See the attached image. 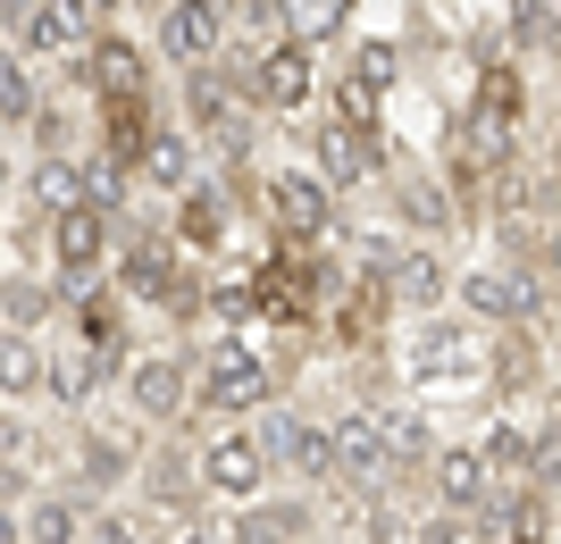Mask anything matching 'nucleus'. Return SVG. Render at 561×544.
<instances>
[{"mask_svg":"<svg viewBox=\"0 0 561 544\" xmlns=\"http://www.w3.org/2000/svg\"><path fill=\"white\" fill-rule=\"evenodd\" d=\"M101 277L126 293V302H151L168 310L176 327H202L210 319V277L193 268V252L168 227H126V235H110V268Z\"/></svg>","mask_w":561,"mask_h":544,"instance_id":"obj_1","label":"nucleus"},{"mask_svg":"<svg viewBox=\"0 0 561 544\" xmlns=\"http://www.w3.org/2000/svg\"><path fill=\"white\" fill-rule=\"evenodd\" d=\"M394 378H402V394H420V403L486 394V335H478V319H453V302L445 310H411Z\"/></svg>","mask_w":561,"mask_h":544,"instance_id":"obj_2","label":"nucleus"},{"mask_svg":"<svg viewBox=\"0 0 561 544\" xmlns=\"http://www.w3.org/2000/svg\"><path fill=\"white\" fill-rule=\"evenodd\" d=\"M176 76H185V135H193V151H202V160H218V167H252L260 109L234 93L227 76H218V59L176 68Z\"/></svg>","mask_w":561,"mask_h":544,"instance_id":"obj_3","label":"nucleus"},{"mask_svg":"<svg viewBox=\"0 0 561 544\" xmlns=\"http://www.w3.org/2000/svg\"><path fill=\"white\" fill-rule=\"evenodd\" d=\"M268 394H277V369L260 360V344L243 327L210 335V344L193 352V410H210V419H252Z\"/></svg>","mask_w":561,"mask_h":544,"instance_id":"obj_4","label":"nucleus"},{"mask_svg":"<svg viewBox=\"0 0 561 544\" xmlns=\"http://www.w3.org/2000/svg\"><path fill=\"white\" fill-rule=\"evenodd\" d=\"M117 394H126V419L135 427H185L193 419V352H126L117 360Z\"/></svg>","mask_w":561,"mask_h":544,"instance_id":"obj_5","label":"nucleus"},{"mask_svg":"<svg viewBox=\"0 0 561 544\" xmlns=\"http://www.w3.org/2000/svg\"><path fill=\"white\" fill-rule=\"evenodd\" d=\"M243 427H252V444H260V461H268V477H294V486H335V477H328V427L310 419V410H294L285 394H268Z\"/></svg>","mask_w":561,"mask_h":544,"instance_id":"obj_6","label":"nucleus"},{"mask_svg":"<svg viewBox=\"0 0 561 544\" xmlns=\"http://www.w3.org/2000/svg\"><path fill=\"white\" fill-rule=\"evenodd\" d=\"M110 235H117V218H101L93 201L50 210V218H43V268H50V285H59V293L93 285L101 268H110Z\"/></svg>","mask_w":561,"mask_h":544,"instance_id":"obj_7","label":"nucleus"},{"mask_svg":"<svg viewBox=\"0 0 561 544\" xmlns=\"http://www.w3.org/2000/svg\"><path fill=\"white\" fill-rule=\"evenodd\" d=\"M260 218H268V243H328L335 235V193L310 167H268L260 176Z\"/></svg>","mask_w":561,"mask_h":544,"instance_id":"obj_8","label":"nucleus"},{"mask_svg":"<svg viewBox=\"0 0 561 544\" xmlns=\"http://www.w3.org/2000/svg\"><path fill=\"white\" fill-rule=\"evenodd\" d=\"M135 452H142V436L135 427H110V419H93V410H76L68 419V470H76V495H126V477H135Z\"/></svg>","mask_w":561,"mask_h":544,"instance_id":"obj_9","label":"nucleus"},{"mask_svg":"<svg viewBox=\"0 0 561 544\" xmlns=\"http://www.w3.org/2000/svg\"><path fill=\"white\" fill-rule=\"evenodd\" d=\"M302 151H310V176L328 193H360V185H377L386 176V135H369V126H344V118H319L302 135Z\"/></svg>","mask_w":561,"mask_h":544,"instance_id":"obj_10","label":"nucleus"},{"mask_svg":"<svg viewBox=\"0 0 561 544\" xmlns=\"http://www.w3.org/2000/svg\"><path fill=\"white\" fill-rule=\"evenodd\" d=\"M252 101L260 118H285V109H310L319 101V50L302 34H277V43L252 50Z\"/></svg>","mask_w":561,"mask_h":544,"instance_id":"obj_11","label":"nucleus"},{"mask_svg":"<svg viewBox=\"0 0 561 544\" xmlns=\"http://www.w3.org/2000/svg\"><path fill=\"white\" fill-rule=\"evenodd\" d=\"M193 470H202V495H210V502H252L260 486H277L243 419H227L218 436H202V444H193Z\"/></svg>","mask_w":561,"mask_h":544,"instance_id":"obj_12","label":"nucleus"},{"mask_svg":"<svg viewBox=\"0 0 561 544\" xmlns=\"http://www.w3.org/2000/svg\"><path fill=\"white\" fill-rule=\"evenodd\" d=\"M126 486H135L142 511H160V520H193V511L210 502L202 495V470H193V444H176V436H168V444H142Z\"/></svg>","mask_w":561,"mask_h":544,"instance_id":"obj_13","label":"nucleus"},{"mask_svg":"<svg viewBox=\"0 0 561 544\" xmlns=\"http://www.w3.org/2000/svg\"><path fill=\"white\" fill-rule=\"evenodd\" d=\"M234 544H310L319 536V486H260L252 502H234Z\"/></svg>","mask_w":561,"mask_h":544,"instance_id":"obj_14","label":"nucleus"},{"mask_svg":"<svg viewBox=\"0 0 561 544\" xmlns=\"http://www.w3.org/2000/svg\"><path fill=\"white\" fill-rule=\"evenodd\" d=\"M151 18H160V34H151V59H160V68H202V59H218V43H227V9H218V0H160Z\"/></svg>","mask_w":561,"mask_h":544,"instance_id":"obj_15","label":"nucleus"},{"mask_svg":"<svg viewBox=\"0 0 561 544\" xmlns=\"http://www.w3.org/2000/svg\"><path fill=\"white\" fill-rule=\"evenodd\" d=\"M319 427H328V477L335 486H394V461H386V436H377L369 403L335 410V419H319Z\"/></svg>","mask_w":561,"mask_h":544,"instance_id":"obj_16","label":"nucleus"},{"mask_svg":"<svg viewBox=\"0 0 561 544\" xmlns=\"http://www.w3.org/2000/svg\"><path fill=\"white\" fill-rule=\"evenodd\" d=\"M377 268H386V293H394V310H445L453 302V261L445 243H386L377 252Z\"/></svg>","mask_w":561,"mask_h":544,"instance_id":"obj_17","label":"nucleus"},{"mask_svg":"<svg viewBox=\"0 0 561 544\" xmlns=\"http://www.w3.org/2000/svg\"><path fill=\"white\" fill-rule=\"evenodd\" d=\"M76 84L93 101H110V93H151V50L126 34V25H101L93 43L76 50Z\"/></svg>","mask_w":561,"mask_h":544,"instance_id":"obj_18","label":"nucleus"},{"mask_svg":"<svg viewBox=\"0 0 561 544\" xmlns=\"http://www.w3.org/2000/svg\"><path fill=\"white\" fill-rule=\"evenodd\" d=\"M168 201H176V218H168V235L185 243L193 261H202V252H218V243H227V227H234V210H243V201H234L227 185H218L210 167H193L185 185L168 193Z\"/></svg>","mask_w":561,"mask_h":544,"instance_id":"obj_19","label":"nucleus"},{"mask_svg":"<svg viewBox=\"0 0 561 544\" xmlns=\"http://www.w3.org/2000/svg\"><path fill=\"white\" fill-rule=\"evenodd\" d=\"M84 43H93L84 0H25L18 25H9V50H25V59H76Z\"/></svg>","mask_w":561,"mask_h":544,"instance_id":"obj_20","label":"nucleus"},{"mask_svg":"<svg viewBox=\"0 0 561 544\" xmlns=\"http://www.w3.org/2000/svg\"><path fill=\"white\" fill-rule=\"evenodd\" d=\"M420 470H427V486H436V511H461V520H469V511H486L494 486H503L478 444H445V436H436V452H427Z\"/></svg>","mask_w":561,"mask_h":544,"instance_id":"obj_21","label":"nucleus"},{"mask_svg":"<svg viewBox=\"0 0 561 544\" xmlns=\"http://www.w3.org/2000/svg\"><path fill=\"white\" fill-rule=\"evenodd\" d=\"M386 210H394L402 235H420V243H445L453 227H461V210H453V185H445V176H427V167H402Z\"/></svg>","mask_w":561,"mask_h":544,"instance_id":"obj_22","label":"nucleus"},{"mask_svg":"<svg viewBox=\"0 0 561 544\" xmlns=\"http://www.w3.org/2000/svg\"><path fill=\"white\" fill-rule=\"evenodd\" d=\"M202 167V151H193V135H185V118H151V135L135 142V160H126V176H135L142 193H176Z\"/></svg>","mask_w":561,"mask_h":544,"instance_id":"obj_23","label":"nucleus"},{"mask_svg":"<svg viewBox=\"0 0 561 544\" xmlns=\"http://www.w3.org/2000/svg\"><path fill=\"white\" fill-rule=\"evenodd\" d=\"M110 378H117V369L93 352V344H59V352L43 360V403H59L76 419V410H93L101 394H110Z\"/></svg>","mask_w":561,"mask_h":544,"instance_id":"obj_24","label":"nucleus"},{"mask_svg":"<svg viewBox=\"0 0 561 544\" xmlns=\"http://www.w3.org/2000/svg\"><path fill=\"white\" fill-rule=\"evenodd\" d=\"M377 436H386V461H394V477H420V461L436 452V419H427L420 394H386V403H369Z\"/></svg>","mask_w":561,"mask_h":544,"instance_id":"obj_25","label":"nucleus"},{"mask_svg":"<svg viewBox=\"0 0 561 544\" xmlns=\"http://www.w3.org/2000/svg\"><path fill=\"white\" fill-rule=\"evenodd\" d=\"M84 511L93 495H76V486H34L18 502V544H76L84 536Z\"/></svg>","mask_w":561,"mask_h":544,"instance_id":"obj_26","label":"nucleus"},{"mask_svg":"<svg viewBox=\"0 0 561 544\" xmlns=\"http://www.w3.org/2000/svg\"><path fill=\"white\" fill-rule=\"evenodd\" d=\"M9 201H25V218H50V210H68V201H84L76 151H34V160L18 167V193H9Z\"/></svg>","mask_w":561,"mask_h":544,"instance_id":"obj_27","label":"nucleus"},{"mask_svg":"<svg viewBox=\"0 0 561 544\" xmlns=\"http://www.w3.org/2000/svg\"><path fill=\"white\" fill-rule=\"evenodd\" d=\"M59 302H68V293L50 285V268H9V277H0V327H34L43 335L50 319H59Z\"/></svg>","mask_w":561,"mask_h":544,"instance_id":"obj_28","label":"nucleus"},{"mask_svg":"<svg viewBox=\"0 0 561 544\" xmlns=\"http://www.w3.org/2000/svg\"><path fill=\"white\" fill-rule=\"evenodd\" d=\"M43 360L50 344L34 327H0V403H43Z\"/></svg>","mask_w":561,"mask_h":544,"instance_id":"obj_29","label":"nucleus"},{"mask_svg":"<svg viewBox=\"0 0 561 544\" xmlns=\"http://www.w3.org/2000/svg\"><path fill=\"white\" fill-rule=\"evenodd\" d=\"M328 118L344 126H369V135H386V84H377L369 68H328Z\"/></svg>","mask_w":561,"mask_h":544,"instance_id":"obj_30","label":"nucleus"},{"mask_svg":"<svg viewBox=\"0 0 561 544\" xmlns=\"http://www.w3.org/2000/svg\"><path fill=\"white\" fill-rule=\"evenodd\" d=\"M76 185H84V201H93L101 218H117L126 210V193H135V176H126V160H117V151H84V160H76Z\"/></svg>","mask_w":561,"mask_h":544,"instance_id":"obj_31","label":"nucleus"},{"mask_svg":"<svg viewBox=\"0 0 561 544\" xmlns=\"http://www.w3.org/2000/svg\"><path fill=\"white\" fill-rule=\"evenodd\" d=\"M34 101H43V84H34V59H25V50H0V135H25Z\"/></svg>","mask_w":561,"mask_h":544,"instance_id":"obj_32","label":"nucleus"},{"mask_svg":"<svg viewBox=\"0 0 561 544\" xmlns=\"http://www.w3.org/2000/svg\"><path fill=\"white\" fill-rule=\"evenodd\" d=\"M503 34H512L519 59H553V0H503Z\"/></svg>","mask_w":561,"mask_h":544,"instance_id":"obj_33","label":"nucleus"},{"mask_svg":"<svg viewBox=\"0 0 561 544\" xmlns=\"http://www.w3.org/2000/svg\"><path fill=\"white\" fill-rule=\"evenodd\" d=\"M151 528H142V511H126V502L101 495V511H84V536L76 544H142Z\"/></svg>","mask_w":561,"mask_h":544,"instance_id":"obj_34","label":"nucleus"},{"mask_svg":"<svg viewBox=\"0 0 561 544\" xmlns=\"http://www.w3.org/2000/svg\"><path fill=\"white\" fill-rule=\"evenodd\" d=\"M402 544H486V528L461 511H427V520H402Z\"/></svg>","mask_w":561,"mask_h":544,"instance_id":"obj_35","label":"nucleus"},{"mask_svg":"<svg viewBox=\"0 0 561 544\" xmlns=\"http://www.w3.org/2000/svg\"><path fill=\"white\" fill-rule=\"evenodd\" d=\"M277 18H285V34H302V43H319L335 18H344V0H277Z\"/></svg>","mask_w":561,"mask_h":544,"instance_id":"obj_36","label":"nucleus"},{"mask_svg":"<svg viewBox=\"0 0 561 544\" xmlns=\"http://www.w3.org/2000/svg\"><path fill=\"white\" fill-rule=\"evenodd\" d=\"M168 544H234V528L210 520V511H193V520H176V536H168Z\"/></svg>","mask_w":561,"mask_h":544,"instance_id":"obj_37","label":"nucleus"},{"mask_svg":"<svg viewBox=\"0 0 561 544\" xmlns=\"http://www.w3.org/2000/svg\"><path fill=\"white\" fill-rule=\"evenodd\" d=\"M9 193H18V160L0 151V210H9Z\"/></svg>","mask_w":561,"mask_h":544,"instance_id":"obj_38","label":"nucleus"},{"mask_svg":"<svg viewBox=\"0 0 561 544\" xmlns=\"http://www.w3.org/2000/svg\"><path fill=\"white\" fill-rule=\"evenodd\" d=\"M0 544H18V502H0Z\"/></svg>","mask_w":561,"mask_h":544,"instance_id":"obj_39","label":"nucleus"},{"mask_svg":"<svg viewBox=\"0 0 561 544\" xmlns=\"http://www.w3.org/2000/svg\"><path fill=\"white\" fill-rule=\"evenodd\" d=\"M18 9H25V0H0V34H9V25H18Z\"/></svg>","mask_w":561,"mask_h":544,"instance_id":"obj_40","label":"nucleus"},{"mask_svg":"<svg viewBox=\"0 0 561 544\" xmlns=\"http://www.w3.org/2000/svg\"><path fill=\"white\" fill-rule=\"evenodd\" d=\"M126 9H160V0H126Z\"/></svg>","mask_w":561,"mask_h":544,"instance_id":"obj_41","label":"nucleus"},{"mask_svg":"<svg viewBox=\"0 0 561 544\" xmlns=\"http://www.w3.org/2000/svg\"><path fill=\"white\" fill-rule=\"evenodd\" d=\"M142 544H168V536H142Z\"/></svg>","mask_w":561,"mask_h":544,"instance_id":"obj_42","label":"nucleus"}]
</instances>
